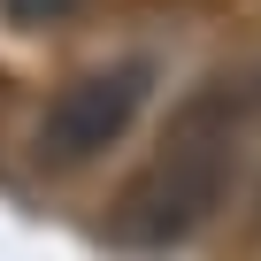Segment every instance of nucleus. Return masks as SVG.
<instances>
[{"label":"nucleus","mask_w":261,"mask_h":261,"mask_svg":"<svg viewBox=\"0 0 261 261\" xmlns=\"http://www.w3.org/2000/svg\"><path fill=\"white\" fill-rule=\"evenodd\" d=\"M85 8V0H0V16H8L16 31H54V23H69Z\"/></svg>","instance_id":"3"},{"label":"nucleus","mask_w":261,"mask_h":261,"mask_svg":"<svg viewBox=\"0 0 261 261\" xmlns=\"http://www.w3.org/2000/svg\"><path fill=\"white\" fill-rule=\"evenodd\" d=\"M230 177H238V108L215 92L207 108H192L162 139V154L146 162V177L115 207V246H130V253H177L185 238H200L215 223V207L230 200Z\"/></svg>","instance_id":"1"},{"label":"nucleus","mask_w":261,"mask_h":261,"mask_svg":"<svg viewBox=\"0 0 261 261\" xmlns=\"http://www.w3.org/2000/svg\"><path fill=\"white\" fill-rule=\"evenodd\" d=\"M154 100V62L146 54H108L100 69L69 77L54 92V108L39 115V154L54 169H77V162H100L108 146L130 139V123L146 115Z\"/></svg>","instance_id":"2"}]
</instances>
